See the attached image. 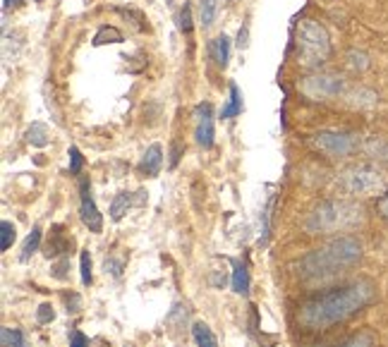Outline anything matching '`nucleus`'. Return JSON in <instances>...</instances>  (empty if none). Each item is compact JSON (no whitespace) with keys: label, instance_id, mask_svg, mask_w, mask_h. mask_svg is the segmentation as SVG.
<instances>
[{"label":"nucleus","instance_id":"nucleus-1","mask_svg":"<svg viewBox=\"0 0 388 347\" xmlns=\"http://www.w3.org/2000/svg\"><path fill=\"white\" fill-rule=\"evenodd\" d=\"M371 300H374V285L371 282H350V285L333 287V290L321 292V295L312 297L310 302H305L300 314H297V321L310 330L331 328V325L362 312Z\"/></svg>","mask_w":388,"mask_h":347},{"label":"nucleus","instance_id":"nucleus-2","mask_svg":"<svg viewBox=\"0 0 388 347\" xmlns=\"http://www.w3.org/2000/svg\"><path fill=\"white\" fill-rule=\"evenodd\" d=\"M362 242L353 235H343L323 247L312 249L310 254L302 256L300 261V273L307 280H323V278H333L343 271L353 269L362 259Z\"/></svg>","mask_w":388,"mask_h":347},{"label":"nucleus","instance_id":"nucleus-3","mask_svg":"<svg viewBox=\"0 0 388 347\" xmlns=\"http://www.w3.org/2000/svg\"><path fill=\"white\" fill-rule=\"evenodd\" d=\"M364 208L353 199H326L310 211L305 221V230L312 235L348 232L362 226Z\"/></svg>","mask_w":388,"mask_h":347},{"label":"nucleus","instance_id":"nucleus-4","mask_svg":"<svg viewBox=\"0 0 388 347\" xmlns=\"http://www.w3.org/2000/svg\"><path fill=\"white\" fill-rule=\"evenodd\" d=\"M297 62L307 69H317L331 58V36L317 19H302L295 29Z\"/></svg>","mask_w":388,"mask_h":347},{"label":"nucleus","instance_id":"nucleus-5","mask_svg":"<svg viewBox=\"0 0 388 347\" xmlns=\"http://www.w3.org/2000/svg\"><path fill=\"white\" fill-rule=\"evenodd\" d=\"M338 187L345 194H353V196H374V194H384L388 189V183H386V175L379 168L362 163L343 170L338 178Z\"/></svg>","mask_w":388,"mask_h":347},{"label":"nucleus","instance_id":"nucleus-6","mask_svg":"<svg viewBox=\"0 0 388 347\" xmlns=\"http://www.w3.org/2000/svg\"><path fill=\"white\" fill-rule=\"evenodd\" d=\"M312 146L328 158H345V156H353L355 151H360V149H362V142H360V137L353 135V132L323 130L312 137Z\"/></svg>","mask_w":388,"mask_h":347},{"label":"nucleus","instance_id":"nucleus-7","mask_svg":"<svg viewBox=\"0 0 388 347\" xmlns=\"http://www.w3.org/2000/svg\"><path fill=\"white\" fill-rule=\"evenodd\" d=\"M300 92L312 101H328V99H338L345 92V79L338 77V74H328V72H319L310 74L300 82Z\"/></svg>","mask_w":388,"mask_h":347},{"label":"nucleus","instance_id":"nucleus-8","mask_svg":"<svg viewBox=\"0 0 388 347\" xmlns=\"http://www.w3.org/2000/svg\"><path fill=\"white\" fill-rule=\"evenodd\" d=\"M79 218L89 228V232L103 230V216H101L96 201H94L92 187H89L87 180H82V185H79Z\"/></svg>","mask_w":388,"mask_h":347},{"label":"nucleus","instance_id":"nucleus-9","mask_svg":"<svg viewBox=\"0 0 388 347\" xmlns=\"http://www.w3.org/2000/svg\"><path fill=\"white\" fill-rule=\"evenodd\" d=\"M194 137H196V144H199L201 149H211L214 146V105L211 103H199L194 108Z\"/></svg>","mask_w":388,"mask_h":347},{"label":"nucleus","instance_id":"nucleus-10","mask_svg":"<svg viewBox=\"0 0 388 347\" xmlns=\"http://www.w3.org/2000/svg\"><path fill=\"white\" fill-rule=\"evenodd\" d=\"M161 165H163L161 144H151V146L144 151V156H142V163H140L142 175H146V178H156V175L161 173Z\"/></svg>","mask_w":388,"mask_h":347},{"label":"nucleus","instance_id":"nucleus-11","mask_svg":"<svg viewBox=\"0 0 388 347\" xmlns=\"http://www.w3.org/2000/svg\"><path fill=\"white\" fill-rule=\"evenodd\" d=\"M230 266H233V292L235 295H247L249 292V271H247V264L240 259H230Z\"/></svg>","mask_w":388,"mask_h":347},{"label":"nucleus","instance_id":"nucleus-12","mask_svg":"<svg viewBox=\"0 0 388 347\" xmlns=\"http://www.w3.org/2000/svg\"><path fill=\"white\" fill-rule=\"evenodd\" d=\"M209 53H211V60H214L221 69H226L228 60H230V39H228L226 34H221L219 39H214L209 44Z\"/></svg>","mask_w":388,"mask_h":347},{"label":"nucleus","instance_id":"nucleus-13","mask_svg":"<svg viewBox=\"0 0 388 347\" xmlns=\"http://www.w3.org/2000/svg\"><path fill=\"white\" fill-rule=\"evenodd\" d=\"M362 151L371 158V161L388 163V142L384 137H369L362 144Z\"/></svg>","mask_w":388,"mask_h":347},{"label":"nucleus","instance_id":"nucleus-14","mask_svg":"<svg viewBox=\"0 0 388 347\" xmlns=\"http://www.w3.org/2000/svg\"><path fill=\"white\" fill-rule=\"evenodd\" d=\"M240 113H242V92L235 82H230V99L221 108V117L223 120H230V117H237Z\"/></svg>","mask_w":388,"mask_h":347},{"label":"nucleus","instance_id":"nucleus-15","mask_svg":"<svg viewBox=\"0 0 388 347\" xmlns=\"http://www.w3.org/2000/svg\"><path fill=\"white\" fill-rule=\"evenodd\" d=\"M26 142L31 144V146H49L51 144V130L44 125V122H31L29 130H26Z\"/></svg>","mask_w":388,"mask_h":347},{"label":"nucleus","instance_id":"nucleus-16","mask_svg":"<svg viewBox=\"0 0 388 347\" xmlns=\"http://www.w3.org/2000/svg\"><path fill=\"white\" fill-rule=\"evenodd\" d=\"M135 204H137L135 194H130V192H120V194H115V199L110 201V218H113V221H120V218L125 216Z\"/></svg>","mask_w":388,"mask_h":347},{"label":"nucleus","instance_id":"nucleus-17","mask_svg":"<svg viewBox=\"0 0 388 347\" xmlns=\"http://www.w3.org/2000/svg\"><path fill=\"white\" fill-rule=\"evenodd\" d=\"M192 335H194L196 347H219V340H216L214 330H211L204 321H196L192 325Z\"/></svg>","mask_w":388,"mask_h":347},{"label":"nucleus","instance_id":"nucleus-18","mask_svg":"<svg viewBox=\"0 0 388 347\" xmlns=\"http://www.w3.org/2000/svg\"><path fill=\"white\" fill-rule=\"evenodd\" d=\"M94 46H106V44H122V31L118 29V26H108L103 24L101 29L96 31V36H94L92 41Z\"/></svg>","mask_w":388,"mask_h":347},{"label":"nucleus","instance_id":"nucleus-19","mask_svg":"<svg viewBox=\"0 0 388 347\" xmlns=\"http://www.w3.org/2000/svg\"><path fill=\"white\" fill-rule=\"evenodd\" d=\"M219 15V0H199V24L209 29Z\"/></svg>","mask_w":388,"mask_h":347},{"label":"nucleus","instance_id":"nucleus-20","mask_svg":"<svg viewBox=\"0 0 388 347\" xmlns=\"http://www.w3.org/2000/svg\"><path fill=\"white\" fill-rule=\"evenodd\" d=\"M39 244H41V228L34 226V228H31V232H29V237H26L24 244H22V254H19V261H29L31 256L39 252Z\"/></svg>","mask_w":388,"mask_h":347},{"label":"nucleus","instance_id":"nucleus-21","mask_svg":"<svg viewBox=\"0 0 388 347\" xmlns=\"http://www.w3.org/2000/svg\"><path fill=\"white\" fill-rule=\"evenodd\" d=\"M0 345L3 347H26V338L19 328H0Z\"/></svg>","mask_w":388,"mask_h":347},{"label":"nucleus","instance_id":"nucleus-22","mask_svg":"<svg viewBox=\"0 0 388 347\" xmlns=\"http://www.w3.org/2000/svg\"><path fill=\"white\" fill-rule=\"evenodd\" d=\"M15 239H17V228H15L10 221H3L0 223V249L8 252V249L12 247Z\"/></svg>","mask_w":388,"mask_h":347},{"label":"nucleus","instance_id":"nucleus-23","mask_svg":"<svg viewBox=\"0 0 388 347\" xmlns=\"http://www.w3.org/2000/svg\"><path fill=\"white\" fill-rule=\"evenodd\" d=\"M178 26H180V31H183V34H192L194 24H192V5H189V3H185L183 8H180Z\"/></svg>","mask_w":388,"mask_h":347},{"label":"nucleus","instance_id":"nucleus-24","mask_svg":"<svg viewBox=\"0 0 388 347\" xmlns=\"http://www.w3.org/2000/svg\"><path fill=\"white\" fill-rule=\"evenodd\" d=\"M350 103L362 105V108H366V105H374L376 103V94L369 92V89H355V92L350 94Z\"/></svg>","mask_w":388,"mask_h":347},{"label":"nucleus","instance_id":"nucleus-25","mask_svg":"<svg viewBox=\"0 0 388 347\" xmlns=\"http://www.w3.org/2000/svg\"><path fill=\"white\" fill-rule=\"evenodd\" d=\"M79 273H82V282L84 285H92L94 282V273H92V254L84 249L82 254H79Z\"/></svg>","mask_w":388,"mask_h":347},{"label":"nucleus","instance_id":"nucleus-26","mask_svg":"<svg viewBox=\"0 0 388 347\" xmlns=\"http://www.w3.org/2000/svg\"><path fill=\"white\" fill-rule=\"evenodd\" d=\"M67 247H70V244H67V239H62V235H60V228H56V239H53V242H49V252H46V256H58V254H65L67 252Z\"/></svg>","mask_w":388,"mask_h":347},{"label":"nucleus","instance_id":"nucleus-27","mask_svg":"<svg viewBox=\"0 0 388 347\" xmlns=\"http://www.w3.org/2000/svg\"><path fill=\"white\" fill-rule=\"evenodd\" d=\"M273 208H276V196H271L267 208H264V226H262V244H267L269 232H271V218H273Z\"/></svg>","mask_w":388,"mask_h":347},{"label":"nucleus","instance_id":"nucleus-28","mask_svg":"<svg viewBox=\"0 0 388 347\" xmlns=\"http://www.w3.org/2000/svg\"><path fill=\"white\" fill-rule=\"evenodd\" d=\"M340 347H374V335L371 333H357Z\"/></svg>","mask_w":388,"mask_h":347},{"label":"nucleus","instance_id":"nucleus-29","mask_svg":"<svg viewBox=\"0 0 388 347\" xmlns=\"http://www.w3.org/2000/svg\"><path fill=\"white\" fill-rule=\"evenodd\" d=\"M84 168V156L77 146H70V175H79Z\"/></svg>","mask_w":388,"mask_h":347},{"label":"nucleus","instance_id":"nucleus-30","mask_svg":"<svg viewBox=\"0 0 388 347\" xmlns=\"http://www.w3.org/2000/svg\"><path fill=\"white\" fill-rule=\"evenodd\" d=\"M348 67H353V69H366V67H369V60H366L364 53L350 51L348 53Z\"/></svg>","mask_w":388,"mask_h":347},{"label":"nucleus","instance_id":"nucleus-31","mask_svg":"<svg viewBox=\"0 0 388 347\" xmlns=\"http://www.w3.org/2000/svg\"><path fill=\"white\" fill-rule=\"evenodd\" d=\"M53 319H56V312H53V304L44 302L39 307V312H36V321L39 323H51Z\"/></svg>","mask_w":388,"mask_h":347},{"label":"nucleus","instance_id":"nucleus-32","mask_svg":"<svg viewBox=\"0 0 388 347\" xmlns=\"http://www.w3.org/2000/svg\"><path fill=\"white\" fill-rule=\"evenodd\" d=\"M67 266H70V259H67V256L62 254L60 261H58V264L53 266V278H58V280H65V278H67V273H65Z\"/></svg>","mask_w":388,"mask_h":347},{"label":"nucleus","instance_id":"nucleus-33","mask_svg":"<svg viewBox=\"0 0 388 347\" xmlns=\"http://www.w3.org/2000/svg\"><path fill=\"white\" fill-rule=\"evenodd\" d=\"M103 269H106V273H110L113 278H120V273H122V261H118V259H113V256H110V259H106Z\"/></svg>","mask_w":388,"mask_h":347},{"label":"nucleus","instance_id":"nucleus-34","mask_svg":"<svg viewBox=\"0 0 388 347\" xmlns=\"http://www.w3.org/2000/svg\"><path fill=\"white\" fill-rule=\"evenodd\" d=\"M249 26L247 24H242L240 26V31H237V41H235V46L240 48V51H244V48H247V44H249Z\"/></svg>","mask_w":388,"mask_h":347},{"label":"nucleus","instance_id":"nucleus-35","mask_svg":"<svg viewBox=\"0 0 388 347\" xmlns=\"http://www.w3.org/2000/svg\"><path fill=\"white\" fill-rule=\"evenodd\" d=\"M376 208H379L381 218H386V221H388V189L379 196V204H376Z\"/></svg>","mask_w":388,"mask_h":347},{"label":"nucleus","instance_id":"nucleus-36","mask_svg":"<svg viewBox=\"0 0 388 347\" xmlns=\"http://www.w3.org/2000/svg\"><path fill=\"white\" fill-rule=\"evenodd\" d=\"M79 307H82V300H79V295H70V297H67V314H77Z\"/></svg>","mask_w":388,"mask_h":347},{"label":"nucleus","instance_id":"nucleus-37","mask_svg":"<svg viewBox=\"0 0 388 347\" xmlns=\"http://www.w3.org/2000/svg\"><path fill=\"white\" fill-rule=\"evenodd\" d=\"M180 151H183V146H180V142H173V153H170V168H175L180 161Z\"/></svg>","mask_w":388,"mask_h":347},{"label":"nucleus","instance_id":"nucleus-38","mask_svg":"<svg viewBox=\"0 0 388 347\" xmlns=\"http://www.w3.org/2000/svg\"><path fill=\"white\" fill-rule=\"evenodd\" d=\"M24 0H3V10L8 12L10 8H17V5H22Z\"/></svg>","mask_w":388,"mask_h":347}]
</instances>
